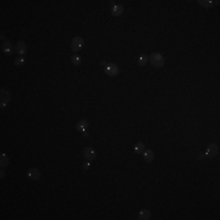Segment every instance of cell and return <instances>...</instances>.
Masks as SVG:
<instances>
[{
    "mask_svg": "<svg viewBox=\"0 0 220 220\" xmlns=\"http://www.w3.org/2000/svg\"><path fill=\"white\" fill-rule=\"evenodd\" d=\"M149 63L152 64V66L159 68V67H163V66H164L165 60H164V58H163L162 54H159V53H153L151 56H149Z\"/></svg>",
    "mask_w": 220,
    "mask_h": 220,
    "instance_id": "obj_1",
    "label": "cell"
},
{
    "mask_svg": "<svg viewBox=\"0 0 220 220\" xmlns=\"http://www.w3.org/2000/svg\"><path fill=\"white\" fill-rule=\"evenodd\" d=\"M83 44H85V41H83L81 37H75L72 41H71V49H72V52H79L83 48Z\"/></svg>",
    "mask_w": 220,
    "mask_h": 220,
    "instance_id": "obj_2",
    "label": "cell"
},
{
    "mask_svg": "<svg viewBox=\"0 0 220 220\" xmlns=\"http://www.w3.org/2000/svg\"><path fill=\"white\" fill-rule=\"evenodd\" d=\"M219 154V146L215 143L209 144L207 148V157L208 158H215Z\"/></svg>",
    "mask_w": 220,
    "mask_h": 220,
    "instance_id": "obj_3",
    "label": "cell"
},
{
    "mask_svg": "<svg viewBox=\"0 0 220 220\" xmlns=\"http://www.w3.org/2000/svg\"><path fill=\"white\" fill-rule=\"evenodd\" d=\"M0 99H1V105L0 106H1V109H4L10 102V93L6 89H1V91H0Z\"/></svg>",
    "mask_w": 220,
    "mask_h": 220,
    "instance_id": "obj_4",
    "label": "cell"
},
{
    "mask_svg": "<svg viewBox=\"0 0 220 220\" xmlns=\"http://www.w3.org/2000/svg\"><path fill=\"white\" fill-rule=\"evenodd\" d=\"M105 72H106V75H109V76L114 77V76H117V75H119L120 70H119L117 65H115V64H110V65H108V66H106V68H105Z\"/></svg>",
    "mask_w": 220,
    "mask_h": 220,
    "instance_id": "obj_5",
    "label": "cell"
},
{
    "mask_svg": "<svg viewBox=\"0 0 220 220\" xmlns=\"http://www.w3.org/2000/svg\"><path fill=\"white\" fill-rule=\"evenodd\" d=\"M83 157L87 159V160L92 162L95 159V152L93 148H85L83 149Z\"/></svg>",
    "mask_w": 220,
    "mask_h": 220,
    "instance_id": "obj_6",
    "label": "cell"
},
{
    "mask_svg": "<svg viewBox=\"0 0 220 220\" xmlns=\"http://www.w3.org/2000/svg\"><path fill=\"white\" fill-rule=\"evenodd\" d=\"M41 176H42V174H41V171H39L38 169H36V168H32V169H29V171H28V177L29 178H32V180H39L41 178Z\"/></svg>",
    "mask_w": 220,
    "mask_h": 220,
    "instance_id": "obj_7",
    "label": "cell"
},
{
    "mask_svg": "<svg viewBox=\"0 0 220 220\" xmlns=\"http://www.w3.org/2000/svg\"><path fill=\"white\" fill-rule=\"evenodd\" d=\"M16 52L18 53V54H21V55H23L25 53H26V50H27V45H26V43L25 42H22V41H20V42H17V44H16Z\"/></svg>",
    "mask_w": 220,
    "mask_h": 220,
    "instance_id": "obj_8",
    "label": "cell"
},
{
    "mask_svg": "<svg viewBox=\"0 0 220 220\" xmlns=\"http://www.w3.org/2000/svg\"><path fill=\"white\" fill-rule=\"evenodd\" d=\"M87 127H88V122L86 120H79L77 122V131H79V132H86Z\"/></svg>",
    "mask_w": 220,
    "mask_h": 220,
    "instance_id": "obj_9",
    "label": "cell"
},
{
    "mask_svg": "<svg viewBox=\"0 0 220 220\" xmlns=\"http://www.w3.org/2000/svg\"><path fill=\"white\" fill-rule=\"evenodd\" d=\"M0 166H1V169L9 166V158H7V155L4 154V153L0 154Z\"/></svg>",
    "mask_w": 220,
    "mask_h": 220,
    "instance_id": "obj_10",
    "label": "cell"
},
{
    "mask_svg": "<svg viewBox=\"0 0 220 220\" xmlns=\"http://www.w3.org/2000/svg\"><path fill=\"white\" fill-rule=\"evenodd\" d=\"M111 12L114 16H121L122 12H124V7L122 5H114L113 10H111Z\"/></svg>",
    "mask_w": 220,
    "mask_h": 220,
    "instance_id": "obj_11",
    "label": "cell"
},
{
    "mask_svg": "<svg viewBox=\"0 0 220 220\" xmlns=\"http://www.w3.org/2000/svg\"><path fill=\"white\" fill-rule=\"evenodd\" d=\"M153 159H154V153H153V151H152V149H147V151L144 152V160H146L147 163H151Z\"/></svg>",
    "mask_w": 220,
    "mask_h": 220,
    "instance_id": "obj_12",
    "label": "cell"
},
{
    "mask_svg": "<svg viewBox=\"0 0 220 220\" xmlns=\"http://www.w3.org/2000/svg\"><path fill=\"white\" fill-rule=\"evenodd\" d=\"M138 219H141V220L151 219V213H149V211H147V209H143V211H141L138 213Z\"/></svg>",
    "mask_w": 220,
    "mask_h": 220,
    "instance_id": "obj_13",
    "label": "cell"
},
{
    "mask_svg": "<svg viewBox=\"0 0 220 220\" xmlns=\"http://www.w3.org/2000/svg\"><path fill=\"white\" fill-rule=\"evenodd\" d=\"M14 49H12V45L10 44L9 42H5L4 44H3V52H5L6 54H12L14 52Z\"/></svg>",
    "mask_w": 220,
    "mask_h": 220,
    "instance_id": "obj_14",
    "label": "cell"
},
{
    "mask_svg": "<svg viewBox=\"0 0 220 220\" xmlns=\"http://www.w3.org/2000/svg\"><path fill=\"white\" fill-rule=\"evenodd\" d=\"M143 149H144V144L142 142H138L136 146H135V153L136 154H141L143 152Z\"/></svg>",
    "mask_w": 220,
    "mask_h": 220,
    "instance_id": "obj_15",
    "label": "cell"
},
{
    "mask_svg": "<svg viewBox=\"0 0 220 220\" xmlns=\"http://www.w3.org/2000/svg\"><path fill=\"white\" fill-rule=\"evenodd\" d=\"M198 4L204 6V7H212L214 1H209V0H198Z\"/></svg>",
    "mask_w": 220,
    "mask_h": 220,
    "instance_id": "obj_16",
    "label": "cell"
},
{
    "mask_svg": "<svg viewBox=\"0 0 220 220\" xmlns=\"http://www.w3.org/2000/svg\"><path fill=\"white\" fill-rule=\"evenodd\" d=\"M71 63L74 65H79V64H81V58H79L78 55H74L71 58Z\"/></svg>",
    "mask_w": 220,
    "mask_h": 220,
    "instance_id": "obj_17",
    "label": "cell"
},
{
    "mask_svg": "<svg viewBox=\"0 0 220 220\" xmlns=\"http://www.w3.org/2000/svg\"><path fill=\"white\" fill-rule=\"evenodd\" d=\"M23 64H25L23 58H17V59L15 60V65H16V66H22Z\"/></svg>",
    "mask_w": 220,
    "mask_h": 220,
    "instance_id": "obj_18",
    "label": "cell"
},
{
    "mask_svg": "<svg viewBox=\"0 0 220 220\" xmlns=\"http://www.w3.org/2000/svg\"><path fill=\"white\" fill-rule=\"evenodd\" d=\"M138 64L139 65H146L147 64V56H141L138 59Z\"/></svg>",
    "mask_w": 220,
    "mask_h": 220,
    "instance_id": "obj_19",
    "label": "cell"
},
{
    "mask_svg": "<svg viewBox=\"0 0 220 220\" xmlns=\"http://www.w3.org/2000/svg\"><path fill=\"white\" fill-rule=\"evenodd\" d=\"M83 168H85V170H88L89 168H91V162L89 160H87L85 164H83Z\"/></svg>",
    "mask_w": 220,
    "mask_h": 220,
    "instance_id": "obj_20",
    "label": "cell"
},
{
    "mask_svg": "<svg viewBox=\"0 0 220 220\" xmlns=\"http://www.w3.org/2000/svg\"><path fill=\"white\" fill-rule=\"evenodd\" d=\"M4 175H5V174H4V170L1 169V171H0V177H1V178H3V177H4Z\"/></svg>",
    "mask_w": 220,
    "mask_h": 220,
    "instance_id": "obj_21",
    "label": "cell"
}]
</instances>
